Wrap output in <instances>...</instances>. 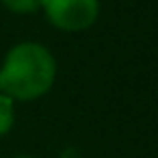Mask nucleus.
<instances>
[{
    "label": "nucleus",
    "mask_w": 158,
    "mask_h": 158,
    "mask_svg": "<svg viewBox=\"0 0 158 158\" xmlns=\"http://www.w3.org/2000/svg\"><path fill=\"white\" fill-rule=\"evenodd\" d=\"M13 13H35L41 9V0H0Z\"/></svg>",
    "instance_id": "nucleus-4"
},
{
    "label": "nucleus",
    "mask_w": 158,
    "mask_h": 158,
    "mask_svg": "<svg viewBox=\"0 0 158 158\" xmlns=\"http://www.w3.org/2000/svg\"><path fill=\"white\" fill-rule=\"evenodd\" d=\"M56 78V61L52 52L35 41L13 46L0 69V91L11 100H37L50 91Z\"/></svg>",
    "instance_id": "nucleus-1"
},
{
    "label": "nucleus",
    "mask_w": 158,
    "mask_h": 158,
    "mask_svg": "<svg viewBox=\"0 0 158 158\" xmlns=\"http://www.w3.org/2000/svg\"><path fill=\"white\" fill-rule=\"evenodd\" d=\"M59 158H82V154L78 152V149H74V147H69V149H65Z\"/></svg>",
    "instance_id": "nucleus-5"
},
{
    "label": "nucleus",
    "mask_w": 158,
    "mask_h": 158,
    "mask_svg": "<svg viewBox=\"0 0 158 158\" xmlns=\"http://www.w3.org/2000/svg\"><path fill=\"white\" fill-rule=\"evenodd\" d=\"M48 22L65 33H78L95 24L100 0H41Z\"/></svg>",
    "instance_id": "nucleus-2"
},
{
    "label": "nucleus",
    "mask_w": 158,
    "mask_h": 158,
    "mask_svg": "<svg viewBox=\"0 0 158 158\" xmlns=\"http://www.w3.org/2000/svg\"><path fill=\"white\" fill-rule=\"evenodd\" d=\"M13 119H15L13 100L5 93H0V136H5L13 128Z\"/></svg>",
    "instance_id": "nucleus-3"
},
{
    "label": "nucleus",
    "mask_w": 158,
    "mask_h": 158,
    "mask_svg": "<svg viewBox=\"0 0 158 158\" xmlns=\"http://www.w3.org/2000/svg\"><path fill=\"white\" fill-rule=\"evenodd\" d=\"M11 158H35V156H11Z\"/></svg>",
    "instance_id": "nucleus-6"
}]
</instances>
